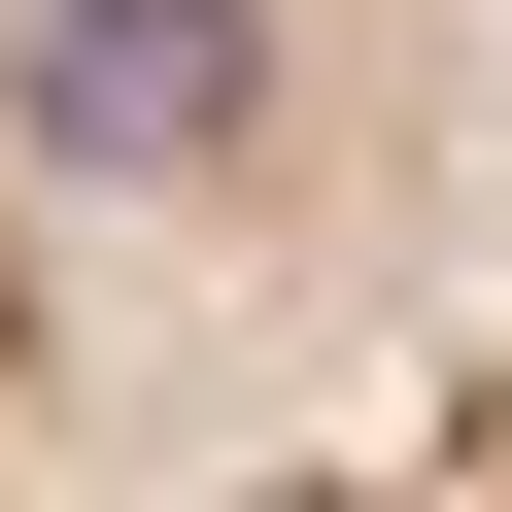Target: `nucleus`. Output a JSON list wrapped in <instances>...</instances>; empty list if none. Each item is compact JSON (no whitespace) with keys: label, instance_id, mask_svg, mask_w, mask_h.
Instances as JSON below:
<instances>
[{"label":"nucleus","instance_id":"f257e3e1","mask_svg":"<svg viewBox=\"0 0 512 512\" xmlns=\"http://www.w3.org/2000/svg\"><path fill=\"white\" fill-rule=\"evenodd\" d=\"M0 103H35V171L171 205V171L274 137V0H35V35H0Z\"/></svg>","mask_w":512,"mask_h":512}]
</instances>
